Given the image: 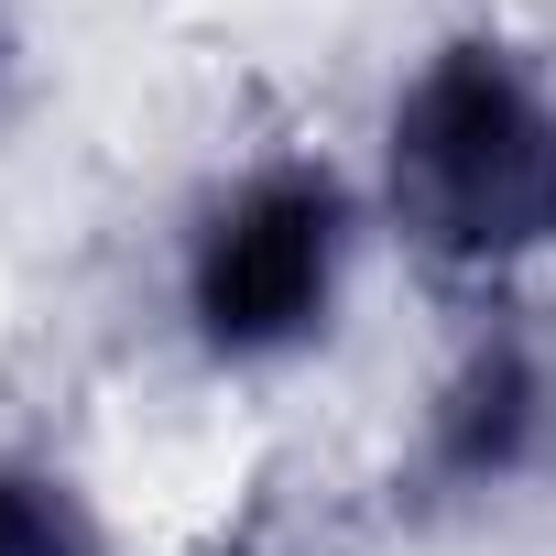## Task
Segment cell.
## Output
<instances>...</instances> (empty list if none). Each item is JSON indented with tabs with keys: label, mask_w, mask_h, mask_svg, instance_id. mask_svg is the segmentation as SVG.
Listing matches in <instances>:
<instances>
[{
	"label": "cell",
	"mask_w": 556,
	"mask_h": 556,
	"mask_svg": "<svg viewBox=\"0 0 556 556\" xmlns=\"http://www.w3.org/2000/svg\"><path fill=\"white\" fill-rule=\"evenodd\" d=\"M382 218L426 273L513 295L556 251V55L523 34H447L382 110Z\"/></svg>",
	"instance_id": "1"
},
{
	"label": "cell",
	"mask_w": 556,
	"mask_h": 556,
	"mask_svg": "<svg viewBox=\"0 0 556 556\" xmlns=\"http://www.w3.org/2000/svg\"><path fill=\"white\" fill-rule=\"evenodd\" d=\"M361 251V197L317 153H262L197 197L175 251V317L218 371H285L339 328Z\"/></svg>",
	"instance_id": "2"
},
{
	"label": "cell",
	"mask_w": 556,
	"mask_h": 556,
	"mask_svg": "<svg viewBox=\"0 0 556 556\" xmlns=\"http://www.w3.org/2000/svg\"><path fill=\"white\" fill-rule=\"evenodd\" d=\"M545 458H556V328L513 295H480L447 382L426 393L415 480L437 502H491V491H523Z\"/></svg>",
	"instance_id": "3"
},
{
	"label": "cell",
	"mask_w": 556,
	"mask_h": 556,
	"mask_svg": "<svg viewBox=\"0 0 556 556\" xmlns=\"http://www.w3.org/2000/svg\"><path fill=\"white\" fill-rule=\"evenodd\" d=\"M0 556H110V523L66 458L0 447Z\"/></svg>",
	"instance_id": "4"
},
{
	"label": "cell",
	"mask_w": 556,
	"mask_h": 556,
	"mask_svg": "<svg viewBox=\"0 0 556 556\" xmlns=\"http://www.w3.org/2000/svg\"><path fill=\"white\" fill-rule=\"evenodd\" d=\"M0 88H12V12H0Z\"/></svg>",
	"instance_id": "5"
}]
</instances>
